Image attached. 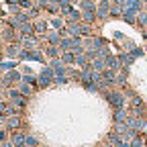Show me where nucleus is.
I'll use <instances>...</instances> for the list:
<instances>
[{
	"label": "nucleus",
	"instance_id": "1",
	"mask_svg": "<svg viewBox=\"0 0 147 147\" xmlns=\"http://www.w3.org/2000/svg\"><path fill=\"white\" fill-rule=\"evenodd\" d=\"M106 100L110 102V106H113L115 110H121V108H125V104H127L125 92H121V90H108V92H106Z\"/></svg>",
	"mask_w": 147,
	"mask_h": 147
},
{
	"label": "nucleus",
	"instance_id": "2",
	"mask_svg": "<svg viewBox=\"0 0 147 147\" xmlns=\"http://www.w3.org/2000/svg\"><path fill=\"white\" fill-rule=\"evenodd\" d=\"M51 82H55V71L51 67H45L41 71V76H39V86L41 88H47V86H51Z\"/></svg>",
	"mask_w": 147,
	"mask_h": 147
},
{
	"label": "nucleus",
	"instance_id": "3",
	"mask_svg": "<svg viewBox=\"0 0 147 147\" xmlns=\"http://www.w3.org/2000/svg\"><path fill=\"white\" fill-rule=\"evenodd\" d=\"M10 143H12L14 147L25 145V143H27V133H23V131H12V135H10Z\"/></svg>",
	"mask_w": 147,
	"mask_h": 147
},
{
	"label": "nucleus",
	"instance_id": "4",
	"mask_svg": "<svg viewBox=\"0 0 147 147\" xmlns=\"http://www.w3.org/2000/svg\"><path fill=\"white\" fill-rule=\"evenodd\" d=\"M51 69L55 71V78H57V76H65V65H63V61L57 59V57L51 61Z\"/></svg>",
	"mask_w": 147,
	"mask_h": 147
},
{
	"label": "nucleus",
	"instance_id": "5",
	"mask_svg": "<svg viewBox=\"0 0 147 147\" xmlns=\"http://www.w3.org/2000/svg\"><path fill=\"white\" fill-rule=\"evenodd\" d=\"M113 121H115V125H125V123L129 121V113H127L125 108L115 110V117H113Z\"/></svg>",
	"mask_w": 147,
	"mask_h": 147
},
{
	"label": "nucleus",
	"instance_id": "6",
	"mask_svg": "<svg viewBox=\"0 0 147 147\" xmlns=\"http://www.w3.org/2000/svg\"><path fill=\"white\" fill-rule=\"evenodd\" d=\"M110 2H100V6H98V10H96V16L98 18H106L108 14H110Z\"/></svg>",
	"mask_w": 147,
	"mask_h": 147
},
{
	"label": "nucleus",
	"instance_id": "7",
	"mask_svg": "<svg viewBox=\"0 0 147 147\" xmlns=\"http://www.w3.org/2000/svg\"><path fill=\"white\" fill-rule=\"evenodd\" d=\"M18 127H21V119H18V117L6 119V129H8V131H18Z\"/></svg>",
	"mask_w": 147,
	"mask_h": 147
},
{
	"label": "nucleus",
	"instance_id": "8",
	"mask_svg": "<svg viewBox=\"0 0 147 147\" xmlns=\"http://www.w3.org/2000/svg\"><path fill=\"white\" fill-rule=\"evenodd\" d=\"M94 18H96V10H84L82 12V21H86V23H94Z\"/></svg>",
	"mask_w": 147,
	"mask_h": 147
},
{
	"label": "nucleus",
	"instance_id": "9",
	"mask_svg": "<svg viewBox=\"0 0 147 147\" xmlns=\"http://www.w3.org/2000/svg\"><path fill=\"white\" fill-rule=\"evenodd\" d=\"M21 47H16V45H8L6 47V55H8V57H16V55H21Z\"/></svg>",
	"mask_w": 147,
	"mask_h": 147
},
{
	"label": "nucleus",
	"instance_id": "10",
	"mask_svg": "<svg viewBox=\"0 0 147 147\" xmlns=\"http://www.w3.org/2000/svg\"><path fill=\"white\" fill-rule=\"evenodd\" d=\"M18 90H21V94H25V96H31V94H33L31 86H29V84H25V82H23L21 86H18Z\"/></svg>",
	"mask_w": 147,
	"mask_h": 147
},
{
	"label": "nucleus",
	"instance_id": "11",
	"mask_svg": "<svg viewBox=\"0 0 147 147\" xmlns=\"http://www.w3.org/2000/svg\"><path fill=\"white\" fill-rule=\"evenodd\" d=\"M127 82V71H117V86H123Z\"/></svg>",
	"mask_w": 147,
	"mask_h": 147
},
{
	"label": "nucleus",
	"instance_id": "12",
	"mask_svg": "<svg viewBox=\"0 0 147 147\" xmlns=\"http://www.w3.org/2000/svg\"><path fill=\"white\" fill-rule=\"evenodd\" d=\"M25 145H29V147H39V141H37L33 135H27V143Z\"/></svg>",
	"mask_w": 147,
	"mask_h": 147
},
{
	"label": "nucleus",
	"instance_id": "13",
	"mask_svg": "<svg viewBox=\"0 0 147 147\" xmlns=\"http://www.w3.org/2000/svg\"><path fill=\"white\" fill-rule=\"evenodd\" d=\"M8 131H4V129H2V131H0V143H8Z\"/></svg>",
	"mask_w": 147,
	"mask_h": 147
},
{
	"label": "nucleus",
	"instance_id": "14",
	"mask_svg": "<svg viewBox=\"0 0 147 147\" xmlns=\"http://www.w3.org/2000/svg\"><path fill=\"white\" fill-rule=\"evenodd\" d=\"M51 25H53V27H57V29H61V25H63V23H61V18H53Z\"/></svg>",
	"mask_w": 147,
	"mask_h": 147
},
{
	"label": "nucleus",
	"instance_id": "15",
	"mask_svg": "<svg viewBox=\"0 0 147 147\" xmlns=\"http://www.w3.org/2000/svg\"><path fill=\"white\" fill-rule=\"evenodd\" d=\"M143 37H145V39H147V29H143Z\"/></svg>",
	"mask_w": 147,
	"mask_h": 147
},
{
	"label": "nucleus",
	"instance_id": "16",
	"mask_svg": "<svg viewBox=\"0 0 147 147\" xmlns=\"http://www.w3.org/2000/svg\"><path fill=\"white\" fill-rule=\"evenodd\" d=\"M29 2H37V0H29Z\"/></svg>",
	"mask_w": 147,
	"mask_h": 147
},
{
	"label": "nucleus",
	"instance_id": "17",
	"mask_svg": "<svg viewBox=\"0 0 147 147\" xmlns=\"http://www.w3.org/2000/svg\"><path fill=\"white\" fill-rule=\"evenodd\" d=\"M0 74H2V65H0Z\"/></svg>",
	"mask_w": 147,
	"mask_h": 147
}]
</instances>
